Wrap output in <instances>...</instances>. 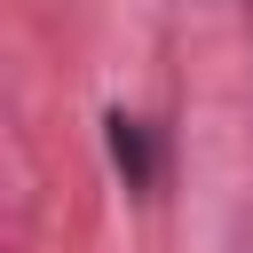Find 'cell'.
Wrapping results in <instances>:
<instances>
[{"label":"cell","instance_id":"cell-1","mask_svg":"<svg viewBox=\"0 0 253 253\" xmlns=\"http://www.w3.org/2000/svg\"><path fill=\"white\" fill-rule=\"evenodd\" d=\"M103 134H111V166L126 174V190H150V182H158V158H150V134H142V119L111 111V119H103Z\"/></svg>","mask_w":253,"mask_h":253}]
</instances>
